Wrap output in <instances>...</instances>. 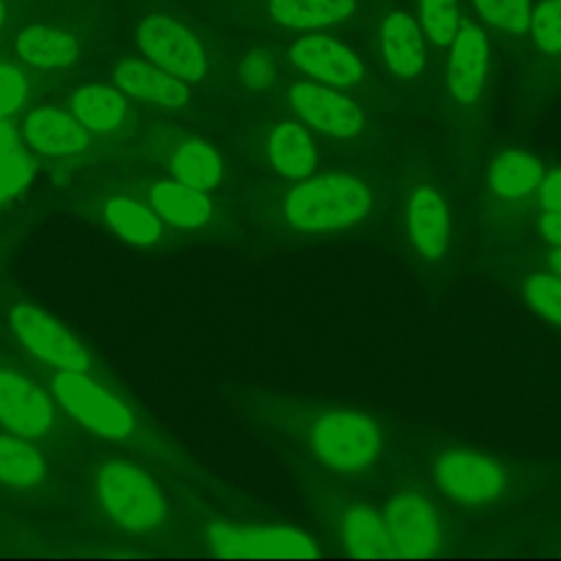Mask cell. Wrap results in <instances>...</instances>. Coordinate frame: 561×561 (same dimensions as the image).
<instances>
[{
	"mask_svg": "<svg viewBox=\"0 0 561 561\" xmlns=\"http://www.w3.org/2000/svg\"><path fill=\"white\" fill-rule=\"evenodd\" d=\"M381 39L386 64L394 75L410 79L421 72L425 61V44L421 37V28L408 13H390L383 22Z\"/></svg>",
	"mask_w": 561,
	"mask_h": 561,
	"instance_id": "obj_17",
	"label": "cell"
},
{
	"mask_svg": "<svg viewBox=\"0 0 561 561\" xmlns=\"http://www.w3.org/2000/svg\"><path fill=\"white\" fill-rule=\"evenodd\" d=\"M541 178H543L541 162L519 151L502 153L489 171V184L493 193H497L500 197L526 195L539 186Z\"/></svg>",
	"mask_w": 561,
	"mask_h": 561,
	"instance_id": "obj_26",
	"label": "cell"
},
{
	"mask_svg": "<svg viewBox=\"0 0 561 561\" xmlns=\"http://www.w3.org/2000/svg\"><path fill=\"white\" fill-rule=\"evenodd\" d=\"M208 541L219 557H318L316 543L287 526H232L213 524Z\"/></svg>",
	"mask_w": 561,
	"mask_h": 561,
	"instance_id": "obj_6",
	"label": "cell"
},
{
	"mask_svg": "<svg viewBox=\"0 0 561 561\" xmlns=\"http://www.w3.org/2000/svg\"><path fill=\"white\" fill-rule=\"evenodd\" d=\"M311 451L320 462L340 473H359L377 460L381 434L377 425L351 410H337L320 416L309 432Z\"/></svg>",
	"mask_w": 561,
	"mask_h": 561,
	"instance_id": "obj_3",
	"label": "cell"
},
{
	"mask_svg": "<svg viewBox=\"0 0 561 561\" xmlns=\"http://www.w3.org/2000/svg\"><path fill=\"white\" fill-rule=\"evenodd\" d=\"M26 96V81L11 64H0V118L15 112Z\"/></svg>",
	"mask_w": 561,
	"mask_h": 561,
	"instance_id": "obj_33",
	"label": "cell"
},
{
	"mask_svg": "<svg viewBox=\"0 0 561 561\" xmlns=\"http://www.w3.org/2000/svg\"><path fill=\"white\" fill-rule=\"evenodd\" d=\"M171 173L186 186L210 191L221 178V158L208 142L186 140L171 156Z\"/></svg>",
	"mask_w": 561,
	"mask_h": 561,
	"instance_id": "obj_25",
	"label": "cell"
},
{
	"mask_svg": "<svg viewBox=\"0 0 561 561\" xmlns=\"http://www.w3.org/2000/svg\"><path fill=\"white\" fill-rule=\"evenodd\" d=\"M96 493L110 519L125 530H153L167 515L160 489L131 462H107L96 476Z\"/></svg>",
	"mask_w": 561,
	"mask_h": 561,
	"instance_id": "obj_2",
	"label": "cell"
},
{
	"mask_svg": "<svg viewBox=\"0 0 561 561\" xmlns=\"http://www.w3.org/2000/svg\"><path fill=\"white\" fill-rule=\"evenodd\" d=\"M289 59L307 75L337 88L362 81V61L340 42L327 35H309L289 48Z\"/></svg>",
	"mask_w": 561,
	"mask_h": 561,
	"instance_id": "obj_12",
	"label": "cell"
},
{
	"mask_svg": "<svg viewBox=\"0 0 561 561\" xmlns=\"http://www.w3.org/2000/svg\"><path fill=\"white\" fill-rule=\"evenodd\" d=\"M53 394L72 419L107 440L125 438L134 427L129 410L105 388L88 379L85 373H57L53 377Z\"/></svg>",
	"mask_w": 561,
	"mask_h": 561,
	"instance_id": "obj_4",
	"label": "cell"
},
{
	"mask_svg": "<svg viewBox=\"0 0 561 561\" xmlns=\"http://www.w3.org/2000/svg\"><path fill=\"white\" fill-rule=\"evenodd\" d=\"M9 320L18 340L42 362L77 373L90 368V355L81 342L46 311L31 305H15Z\"/></svg>",
	"mask_w": 561,
	"mask_h": 561,
	"instance_id": "obj_5",
	"label": "cell"
},
{
	"mask_svg": "<svg viewBox=\"0 0 561 561\" xmlns=\"http://www.w3.org/2000/svg\"><path fill=\"white\" fill-rule=\"evenodd\" d=\"M539 197L546 210H561V171L543 173L539 182Z\"/></svg>",
	"mask_w": 561,
	"mask_h": 561,
	"instance_id": "obj_35",
	"label": "cell"
},
{
	"mask_svg": "<svg viewBox=\"0 0 561 561\" xmlns=\"http://www.w3.org/2000/svg\"><path fill=\"white\" fill-rule=\"evenodd\" d=\"M241 79L248 88L261 90L274 81V61L265 50H252L241 61Z\"/></svg>",
	"mask_w": 561,
	"mask_h": 561,
	"instance_id": "obj_34",
	"label": "cell"
},
{
	"mask_svg": "<svg viewBox=\"0 0 561 561\" xmlns=\"http://www.w3.org/2000/svg\"><path fill=\"white\" fill-rule=\"evenodd\" d=\"M478 13L493 26L522 35L530 24V0H473Z\"/></svg>",
	"mask_w": 561,
	"mask_h": 561,
	"instance_id": "obj_29",
	"label": "cell"
},
{
	"mask_svg": "<svg viewBox=\"0 0 561 561\" xmlns=\"http://www.w3.org/2000/svg\"><path fill=\"white\" fill-rule=\"evenodd\" d=\"M421 22L436 46L451 44L458 31L456 0H421Z\"/></svg>",
	"mask_w": 561,
	"mask_h": 561,
	"instance_id": "obj_30",
	"label": "cell"
},
{
	"mask_svg": "<svg viewBox=\"0 0 561 561\" xmlns=\"http://www.w3.org/2000/svg\"><path fill=\"white\" fill-rule=\"evenodd\" d=\"M0 423L24 438L42 436L53 425V401L31 379L0 368Z\"/></svg>",
	"mask_w": 561,
	"mask_h": 561,
	"instance_id": "obj_10",
	"label": "cell"
},
{
	"mask_svg": "<svg viewBox=\"0 0 561 561\" xmlns=\"http://www.w3.org/2000/svg\"><path fill=\"white\" fill-rule=\"evenodd\" d=\"M530 31L546 53H561V0H543L530 13Z\"/></svg>",
	"mask_w": 561,
	"mask_h": 561,
	"instance_id": "obj_32",
	"label": "cell"
},
{
	"mask_svg": "<svg viewBox=\"0 0 561 561\" xmlns=\"http://www.w3.org/2000/svg\"><path fill=\"white\" fill-rule=\"evenodd\" d=\"M548 265L557 276H561V245L548 254Z\"/></svg>",
	"mask_w": 561,
	"mask_h": 561,
	"instance_id": "obj_37",
	"label": "cell"
},
{
	"mask_svg": "<svg viewBox=\"0 0 561 561\" xmlns=\"http://www.w3.org/2000/svg\"><path fill=\"white\" fill-rule=\"evenodd\" d=\"M114 79H116L118 88H123L125 92H129L138 99L160 103L164 107H180L188 101V90H186L184 81L178 79L175 75L162 70L160 66L156 68V66H149L142 61L127 59L116 66Z\"/></svg>",
	"mask_w": 561,
	"mask_h": 561,
	"instance_id": "obj_16",
	"label": "cell"
},
{
	"mask_svg": "<svg viewBox=\"0 0 561 561\" xmlns=\"http://www.w3.org/2000/svg\"><path fill=\"white\" fill-rule=\"evenodd\" d=\"M289 103L302 121L331 136H353L362 129L359 107L344 94L316 83H296L289 90Z\"/></svg>",
	"mask_w": 561,
	"mask_h": 561,
	"instance_id": "obj_11",
	"label": "cell"
},
{
	"mask_svg": "<svg viewBox=\"0 0 561 561\" xmlns=\"http://www.w3.org/2000/svg\"><path fill=\"white\" fill-rule=\"evenodd\" d=\"M35 175V162L15 127L0 118V202L18 195Z\"/></svg>",
	"mask_w": 561,
	"mask_h": 561,
	"instance_id": "obj_27",
	"label": "cell"
},
{
	"mask_svg": "<svg viewBox=\"0 0 561 561\" xmlns=\"http://www.w3.org/2000/svg\"><path fill=\"white\" fill-rule=\"evenodd\" d=\"M539 230L548 243L561 245V210H548L539 221Z\"/></svg>",
	"mask_w": 561,
	"mask_h": 561,
	"instance_id": "obj_36",
	"label": "cell"
},
{
	"mask_svg": "<svg viewBox=\"0 0 561 561\" xmlns=\"http://www.w3.org/2000/svg\"><path fill=\"white\" fill-rule=\"evenodd\" d=\"M486 35L480 26L465 22L451 39V55L447 66V85L456 101L473 103L480 96L486 79Z\"/></svg>",
	"mask_w": 561,
	"mask_h": 561,
	"instance_id": "obj_13",
	"label": "cell"
},
{
	"mask_svg": "<svg viewBox=\"0 0 561 561\" xmlns=\"http://www.w3.org/2000/svg\"><path fill=\"white\" fill-rule=\"evenodd\" d=\"M408 234L414 250L436 261L449 245V213L443 197L434 188H416L405 206Z\"/></svg>",
	"mask_w": 561,
	"mask_h": 561,
	"instance_id": "obj_14",
	"label": "cell"
},
{
	"mask_svg": "<svg viewBox=\"0 0 561 561\" xmlns=\"http://www.w3.org/2000/svg\"><path fill=\"white\" fill-rule=\"evenodd\" d=\"M355 0H270L272 18L289 28H320L344 20Z\"/></svg>",
	"mask_w": 561,
	"mask_h": 561,
	"instance_id": "obj_24",
	"label": "cell"
},
{
	"mask_svg": "<svg viewBox=\"0 0 561 561\" xmlns=\"http://www.w3.org/2000/svg\"><path fill=\"white\" fill-rule=\"evenodd\" d=\"M149 199L151 208L178 228H199L210 219L213 213V204L204 191L186 186L178 180L158 182L151 188Z\"/></svg>",
	"mask_w": 561,
	"mask_h": 561,
	"instance_id": "obj_18",
	"label": "cell"
},
{
	"mask_svg": "<svg viewBox=\"0 0 561 561\" xmlns=\"http://www.w3.org/2000/svg\"><path fill=\"white\" fill-rule=\"evenodd\" d=\"M105 221L110 228L134 245H151L162 234L160 215L127 197H114L105 204Z\"/></svg>",
	"mask_w": 561,
	"mask_h": 561,
	"instance_id": "obj_23",
	"label": "cell"
},
{
	"mask_svg": "<svg viewBox=\"0 0 561 561\" xmlns=\"http://www.w3.org/2000/svg\"><path fill=\"white\" fill-rule=\"evenodd\" d=\"M72 116L90 131H112L123 118L127 103L123 94L107 85H88L72 94L70 99Z\"/></svg>",
	"mask_w": 561,
	"mask_h": 561,
	"instance_id": "obj_21",
	"label": "cell"
},
{
	"mask_svg": "<svg viewBox=\"0 0 561 561\" xmlns=\"http://www.w3.org/2000/svg\"><path fill=\"white\" fill-rule=\"evenodd\" d=\"M394 557H430L440 543V522L434 506L416 493L394 495L383 511Z\"/></svg>",
	"mask_w": 561,
	"mask_h": 561,
	"instance_id": "obj_8",
	"label": "cell"
},
{
	"mask_svg": "<svg viewBox=\"0 0 561 561\" xmlns=\"http://www.w3.org/2000/svg\"><path fill=\"white\" fill-rule=\"evenodd\" d=\"M2 20H4V7H2V2H0V26H2Z\"/></svg>",
	"mask_w": 561,
	"mask_h": 561,
	"instance_id": "obj_38",
	"label": "cell"
},
{
	"mask_svg": "<svg viewBox=\"0 0 561 561\" xmlns=\"http://www.w3.org/2000/svg\"><path fill=\"white\" fill-rule=\"evenodd\" d=\"M342 541L353 557H394L383 515L366 506H353L344 513Z\"/></svg>",
	"mask_w": 561,
	"mask_h": 561,
	"instance_id": "obj_20",
	"label": "cell"
},
{
	"mask_svg": "<svg viewBox=\"0 0 561 561\" xmlns=\"http://www.w3.org/2000/svg\"><path fill=\"white\" fill-rule=\"evenodd\" d=\"M18 55L37 68H64L77 57V42L46 26H28L15 39Z\"/></svg>",
	"mask_w": 561,
	"mask_h": 561,
	"instance_id": "obj_22",
	"label": "cell"
},
{
	"mask_svg": "<svg viewBox=\"0 0 561 561\" xmlns=\"http://www.w3.org/2000/svg\"><path fill=\"white\" fill-rule=\"evenodd\" d=\"M42 456L20 438L0 436V482L15 489H31L44 480Z\"/></svg>",
	"mask_w": 561,
	"mask_h": 561,
	"instance_id": "obj_28",
	"label": "cell"
},
{
	"mask_svg": "<svg viewBox=\"0 0 561 561\" xmlns=\"http://www.w3.org/2000/svg\"><path fill=\"white\" fill-rule=\"evenodd\" d=\"M26 142L46 156H70L88 147V129L57 107H37L24 121Z\"/></svg>",
	"mask_w": 561,
	"mask_h": 561,
	"instance_id": "obj_15",
	"label": "cell"
},
{
	"mask_svg": "<svg viewBox=\"0 0 561 561\" xmlns=\"http://www.w3.org/2000/svg\"><path fill=\"white\" fill-rule=\"evenodd\" d=\"M140 50L162 70L184 81H197L206 72V55L199 42L175 20L151 15L138 28Z\"/></svg>",
	"mask_w": 561,
	"mask_h": 561,
	"instance_id": "obj_7",
	"label": "cell"
},
{
	"mask_svg": "<svg viewBox=\"0 0 561 561\" xmlns=\"http://www.w3.org/2000/svg\"><path fill=\"white\" fill-rule=\"evenodd\" d=\"M438 486L454 500L465 504H484L495 500L504 486L506 476L486 456L469 451H447L434 467Z\"/></svg>",
	"mask_w": 561,
	"mask_h": 561,
	"instance_id": "obj_9",
	"label": "cell"
},
{
	"mask_svg": "<svg viewBox=\"0 0 561 561\" xmlns=\"http://www.w3.org/2000/svg\"><path fill=\"white\" fill-rule=\"evenodd\" d=\"M267 158L285 178H307L316 169V147L298 123H278L267 138Z\"/></svg>",
	"mask_w": 561,
	"mask_h": 561,
	"instance_id": "obj_19",
	"label": "cell"
},
{
	"mask_svg": "<svg viewBox=\"0 0 561 561\" xmlns=\"http://www.w3.org/2000/svg\"><path fill=\"white\" fill-rule=\"evenodd\" d=\"M370 191L348 173L309 178L285 197V219L302 232H324L346 228L364 219L370 210Z\"/></svg>",
	"mask_w": 561,
	"mask_h": 561,
	"instance_id": "obj_1",
	"label": "cell"
},
{
	"mask_svg": "<svg viewBox=\"0 0 561 561\" xmlns=\"http://www.w3.org/2000/svg\"><path fill=\"white\" fill-rule=\"evenodd\" d=\"M524 298L539 316L561 324V276H530L524 285Z\"/></svg>",
	"mask_w": 561,
	"mask_h": 561,
	"instance_id": "obj_31",
	"label": "cell"
}]
</instances>
